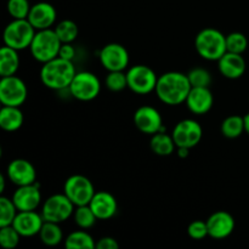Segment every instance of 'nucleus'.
Listing matches in <instances>:
<instances>
[{
  "mask_svg": "<svg viewBox=\"0 0 249 249\" xmlns=\"http://www.w3.org/2000/svg\"><path fill=\"white\" fill-rule=\"evenodd\" d=\"M134 124L143 134L153 135L160 131H165L163 119L158 109L152 106H141L134 113Z\"/></svg>",
  "mask_w": 249,
  "mask_h": 249,
  "instance_id": "nucleus-13",
  "label": "nucleus"
},
{
  "mask_svg": "<svg viewBox=\"0 0 249 249\" xmlns=\"http://www.w3.org/2000/svg\"><path fill=\"white\" fill-rule=\"evenodd\" d=\"M6 175L10 181L16 186H24L36 182V172L29 160L17 158L7 165Z\"/></svg>",
  "mask_w": 249,
  "mask_h": 249,
  "instance_id": "nucleus-15",
  "label": "nucleus"
},
{
  "mask_svg": "<svg viewBox=\"0 0 249 249\" xmlns=\"http://www.w3.org/2000/svg\"><path fill=\"white\" fill-rule=\"evenodd\" d=\"M61 45L62 43L53 29H41V31H36L33 41L29 46V50H31L32 56L38 62L45 63L57 57Z\"/></svg>",
  "mask_w": 249,
  "mask_h": 249,
  "instance_id": "nucleus-4",
  "label": "nucleus"
},
{
  "mask_svg": "<svg viewBox=\"0 0 249 249\" xmlns=\"http://www.w3.org/2000/svg\"><path fill=\"white\" fill-rule=\"evenodd\" d=\"M248 48V39L241 32H233L226 36V49L229 53H241L242 55Z\"/></svg>",
  "mask_w": 249,
  "mask_h": 249,
  "instance_id": "nucleus-31",
  "label": "nucleus"
},
{
  "mask_svg": "<svg viewBox=\"0 0 249 249\" xmlns=\"http://www.w3.org/2000/svg\"><path fill=\"white\" fill-rule=\"evenodd\" d=\"M43 224L44 219L41 213H38L36 211H27L17 213L12 226L18 231L22 237H33L39 235Z\"/></svg>",
  "mask_w": 249,
  "mask_h": 249,
  "instance_id": "nucleus-17",
  "label": "nucleus"
},
{
  "mask_svg": "<svg viewBox=\"0 0 249 249\" xmlns=\"http://www.w3.org/2000/svg\"><path fill=\"white\" fill-rule=\"evenodd\" d=\"M74 209L75 206L65 194H57L44 202L40 213L44 221L61 224L73 215Z\"/></svg>",
  "mask_w": 249,
  "mask_h": 249,
  "instance_id": "nucleus-6",
  "label": "nucleus"
},
{
  "mask_svg": "<svg viewBox=\"0 0 249 249\" xmlns=\"http://www.w3.org/2000/svg\"><path fill=\"white\" fill-rule=\"evenodd\" d=\"M56 17H57V12L55 7L49 2L40 1L32 5L27 19L31 22V24L36 31H41V29L51 28V26L55 24Z\"/></svg>",
  "mask_w": 249,
  "mask_h": 249,
  "instance_id": "nucleus-18",
  "label": "nucleus"
},
{
  "mask_svg": "<svg viewBox=\"0 0 249 249\" xmlns=\"http://www.w3.org/2000/svg\"><path fill=\"white\" fill-rule=\"evenodd\" d=\"M58 56L65 60L73 61L75 56V49L72 46V43H65L61 45L60 53H58Z\"/></svg>",
  "mask_w": 249,
  "mask_h": 249,
  "instance_id": "nucleus-38",
  "label": "nucleus"
},
{
  "mask_svg": "<svg viewBox=\"0 0 249 249\" xmlns=\"http://www.w3.org/2000/svg\"><path fill=\"white\" fill-rule=\"evenodd\" d=\"M221 134L228 139H236L246 133L245 118L241 116H230L221 123Z\"/></svg>",
  "mask_w": 249,
  "mask_h": 249,
  "instance_id": "nucleus-27",
  "label": "nucleus"
},
{
  "mask_svg": "<svg viewBox=\"0 0 249 249\" xmlns=\"http://www.w3.org/2000/svg\"><path fill=\"white\" fill-rule=\"evenodd\" d=\"M68 91L79 101H91L101 91L100 79L91 72H78L71 83Z\"/></svg>",
  "mask_w": 249,
  "mask_h": 249,
  "instance_id": "nucleus-7",
  "label": "nucleus"
},
{
  "mask_svg": "<svg viewBox=\"0 0 249 249\" xmlns=\"http://www.w3.org/2000/svg\"><path fill=\"white\" fill-rule=\"evenodd\" d=\"M106 87L108 88L111 91L118 92L125 89L128 87V78H126V73L124 71H113V72H108L106 79Z\"/></svg>",
  "mask_w": 249,
  "mask_h": 249,
  "instance_id": "nucleus-34",
  "label": "nucleus"
},
{
  "mask_svg": "<svg viewBox=\"0 0 249 249\" xmlns=\"http://www.w3.org/2000/svg\"><path fill=\"white\" fill-rule=\"evenodd\" d=\"M192 88H209L212 83V75L209 71L204 68H194L187 73Z\"/></svg>",
  "mask_w": 249,
  "mask_h": 249,
  "instance_id": "nucleus-35",
  "label": "nucleus"
},
{
  "mask_svg": "<svg viewBox=\"0 0 249 249\" xmlns=\"http://www.w3.org/2000/svg\"><path fill=\"white\" fill-rule=\"evenodd\" d=\"M28 96V89L21 78L15 75L1 77L0 80V102L2 106L21 107Z\"/></svg>",
  "mask_w": 249,
  "mask_h": 249,
  "instance_id": "nucleus-10",
  "label": "nucleus"
},
{
  "mask_svg": "<svg viewBox=\"0 0 249 249\" xmlns=\"http://www.w3.org/2000/svg\"><path fill=\"white\" fill-rule=\"evenodd\" d=\"M77 74L73 61L57 57L43 63L40 70V80L51 90L68 89L73 78Z\"/></svg>",
  "mask_w": 249,
  "mask_h": 249,
  "instance_id": "nucleus-2",
  "label": "nucleus"
},
{
  "mask_svg": "<svg viewBox=\"0 0 249 249\" xmlns=\"http://www.w3.org/2000/svg\"><path fill=\"white\" fill-rule=\"evenodd\" d=\"M19 68V56L17 50L4 45L0 50V75H15Z\"/></svg>",
  "mask_w": 249,
  "mask_h": 249,
  "instance_id": "nucleus-23",
  "label": "nucleus"
},
{
  "mask_svg": "<svg viewBox=\"0 0 249 249\" xmlns=\"http://www.w3.org/2000/svg\"><path fill=\"white\" fill-rule=\"evenodd\" d=\"M39 237H40L41 242L49 247L60 245L63 240V232L60 228V224L44 221L43 228L39 232Z\"/></svg>",
  "mask_w": 249,
  "mask_h": 249,
  "instance_id": "nucleus-25",
  "label": "nucleus"
},
{
  "mask_svg": "<svg viewBox=\"0 0 249 249\" xmlns=\"http://www.w3.org/2000/svg\"><path fill=\"white\" fill-rule=\"evenodd\" d=\"M73 218H74V223L80 229H84V230L92 228L95 225V223H96V220H99L97 216L95 215L94 212H92V209L90 208L89 204L75 207Z\"/></svg>",
  "mask_w": 249,
  "mask_h": 249,
  "instance_id": "nucleus-29",
  "label": "nucleus"
},
{
  "mask_svg": "<svg viewBox=\"0 0 249 249\" xmlns=\"http://www.w3.org/2000/svg\"><path fill=\"white\" fill-rule=\"evenodd\" d=\"M209 237L214 240H224L235 230V219L230 213L224 211L215 212L207 220Z\"/></svg>",
  "mask_w": 249,
  "mask_h": 249,
  "instance_id": "nucleus-16",
  "label": "nucleus"
},
{
  "mask_svg": "<svg viewBox=\"0 0 249 249\" xmlns=\"http://www.w3.org/2000/svg\"><path fill=\"white\" fill-rule=\"evenodd\" d=\"M12 201L18 212L36 211L41 203L40 185L34 182L24 186H17V190L12 196Z\"/></svg>",
  "mask_w": 249,
  "mask_h": 249,
  "instance_id": "nucleus-14",
  "label": "nucleus"
},
{
  "mask_svg": "<svg viewBox=\"0 0 249 249\" xmlns=\"http://www.w3.org/2000/svg\"><path fill=\"white\" fill-rule=\"evenodd\" d=\"M189 151L190 148H186V147H178V156H179L180 158H186L187 156H189Z\"/></svg>",
  "mask_w": 249,
  "mask_h": 249,
  "instance_id": "nucleus-39",
  "label": "nucleus"
},
{
  "mask_svg": "<svg viewBox=\"0 0 249 249\" xmlns=\"http://www.w3.org/2000/svg\"><path fill=\"white\" fill-rule=\"evenodd\" d=\"M36 29L27 18L14 19L4 29V44L15 50H24L29 48L33 41Z\"/></svg>",
  "mask_w": 249,
  "mask_h": 249,
  "instance_id": "nucleus-5",
  "label": "nucleus"
},
{
  "mask_svg": "<svg viewBox=\"0 0 249 249\" xmlns=\"http://www.w3.org/2000/svg\"><path fill=\"white\" fill-rule=\"evenodd\" d=\"M65 247L68 249H94L96 248V242L91 235L85 231H74L65 240Z\"/></svg>",
  "mask_w": 249,
  "mask_h": 249,
  "instance_id": "nucleus-26",
  "label": "nucleus"
},
{
  "mask_svg": "<svg viewBox=\"0 0 249 249\" xmlns=\"http://www.w3.org/2000/svg\"><path fill=\"white\" fill-rule=\"evenodd\" d=\"M63 194L73 202L75 207L87 206L95 195V189L90 179L84 175H72L63 185Z\"/></svg>",
  "mask_w": 249,
  "mask_h": 249,
  "instance_id": "nucleus-9",
  "label": "nucleus"
},
{
  "mask_svg": "<svg viewBox=\"0 0 249 249\" xmlns=\"http://www.w3.org/2000/svg\"><path fill=\"white\" fill-rule=\"evenodd\" d=\"M21 237L22 236L19 235L18 231L12 225L0 228V245L5 249L16 248L18 246Z\"/></svg>",
  "mask_w": 249,
  "mask_h": 249,
  "instance_id": "nucleus-33",
  "label": "nucleus"
},
{
  "mask_svg": "<svg viewBox=\"0 0 249 249\" xmlns=\"http://www.w3.org/2000/svg\"><path fill=\"white\" fill-rule=\"evenodd\" d=\"M172 136L177 147H186L191 150L201 142L203 129L195 119H182L175 125Z\"/></svg>",
  "mask_w": 249,
  "mask_h": 249,
  "instance_id": "nucleus-11",
  "label": "nucleus"
},
{
  "mask_svg": "<svg viewBox=\"0 0 249 249\" xmlns=\"http://www.w3.org/2000/svg\"><path fill=\"white\" fill-rule=\"evenodd\" d=\"M53 31L57 34L58 39L62 44L73 43L79 34V28H78L77 23L74 21H71V19H63V21L58 22Z\"/></svg>",
  "mask_w": 249,
  "mask_h": 249,
  "instance_id": "nucleus-28",
  "label": "nucleus"
},
{
  "mask_svg": "<svg viewBox=\"0 0 249 249\" xmlns=\"http://www.w3.org/2000/svg\"><path fill=\"white\" fill-rule=\"evenodd\" d=\"M219 72L229 79H238L246 72V60L241 53L226 51L218 60Z\"/></svg>",
  "mask_w": 249,
  "mask_h": 249,
  "instance_id": "nucleus-21",
  "label": "nucleus"
},
{
  "mask_svg": "<svg viewBox=\"0 0 249 249\" xmlns=\"http://www.w3.org/2000/svg\"><path fill=\"white\" fill-rule=\"evenodd\" d=\"M5 190V177L4 175H0V192H4Z\"/></svg>",
  "mask_w": 249,
  "mask_h": 249,
  "instance_id": "nucleus-41",
  "label": "nucleus"
},
{
  "mask_svg": "<svg viewBox=\"0 0 249 249\" xmlns=\"http://www.w3.org/2000/svg\"><path fill=\"white\" fill-rule=\"evenodd\" d=\"M89 206L99 220H108L113 218L118 211L117 199L114 198L113 195L107 191L95 192Z\"/></svg>",
  "mask_w": 249,
  "mask_h": 249,
  "instance_id": "nucleus-19",
  "label": "nucleus"
},
{
  "mask_svg": "<svg viewBox=\"0 0 249 249\" xmlns=\"http://www.w3.org/2000/svg\"><path fill=\"white\" fill-rule=\"evenodd\" d=\"M195 48L202 58L208 61H218L226 49V36L214 28H206L199 32L195 39Z\"/></svg>",
  "mask_w": 249,
  "mask_h": 249,
  "instance_id": "nucleus-3",
  "label": "nucleus"
},
{
  "mask_svg": "<svg viewBox=\"0 0 249 249\" xmlns=\"http://www.w3.org/2000/svg\"><path fill=\"white\" fill-rule=\"evenodd\" d=\"M185 102L192 113L202 116L212 109L214 97L209 88H191Z\"/></svg>",
  "mask_w": 249,
  "mask_h": 249,
  "instance_id": "nucleus-20",
  "label": "nucleus"
},
{
  "mask_svg": "<svg viewBox=\"0 0 249 249\" xmlns=\"http://www.w3.org/2000/svg\"><path fill=\"white\" fill-rule=\"evenodd\" d=\"M187 233H189L192 240H203V238H206L207 236H209L207 221H192L189 225V229H187Z\"/></svg>",
  "mask_w": 249,
  "mask_h": 249,
  "instance_id": "nucleus-36",
  "label": "nucleus"
},
{
  "mask_svg": "<svg viewBox=\"0 0 249 249\" xmlns=\"http://www.w3.org/2000/svg\"><path fill=\"white\" fill-rule=\"evenodd\" d=\"M150 146L155 155L162 156V157L170 156L175 151V147H177L173 136L165 134V131L153 134L152 138H151Z\"/></svg>",
  "mask_w": 249,
  "mask_h": 249,
  "instance_id": "nucleus-24",
  "label": "nucleus"
},
{
  "mask_svg": "<svg viewBox=\"0 0 249 249\" xmlns=\"http://www.w3.org/2000/svg\"><path fill=\"white\" fill-rule=\"evenodd\" d=\"M31 7L28 0H7V12L14 19L27 18Z\"/></svg>",
  "mask_w": 249,
  "mask_h": 249,
  "instance_id": "nucleus-32",
  "label": "nucleus"
},
{
  "mask_svg": "<svg viewBox=\"0 0 249 249\" xmlns=\"http://www.w3.org/2000/svg\"><path fill=\"white\" fill-rule=\"evenodd\" d=\"M128 88L138 95H147L155 91L158 77L155 71L145 65L133 66L126 72Z\"/></svg>",
  "mask_w": 249,
  "mask_h": 249,
  "instance_id": "nucleus-8",
  "label": "nucleus"
},
{
  "mask_svg": "<svg viewBox=\"0 0 249 249\" xmlns=\"http://www.w3.org/2000/svg\"><path fill=\"white\" fill-rule=\"evenodd\" d=\"M100 62L108 72L125 71L129 65V53L123 45L118 43H109L100 51Z\"/></svg>",
  "mask_w": 249,
  "mask_h": 249,
  "instance_id": "nucleus-12",
  "label": "nucleus"
},
{
  "mask_svg": "<svg viewBox=\"0 0 249 249\" xmlns=\"http://www.w3.org/2000/svg\"><path fill=\"white\" fill-rule=\"evenodd\" d=\"M97 249H118L119 245L113 237H102L96 242Z\"/></svg>",
  "mask_w": 249,
  "mask_h": 249,
  "instance_id": "nucleus-37",
  "label": "nucleus"
},
{
  "mask_svg": "<svg viewBox=\"0 0 249 249\" xmlns=\"http://www.w3.org/2000/svg\"><path fill=\"white\" fill-rule=\"evenodd\" d=\"M191 88L187 74L181 72H167L158 77L155 91L163 104L178 106L186 101Z\"/></svg>",
  "mask_w": 249,
  "mask_h": 249,
  "instance_id": "nucleus-1",
  "label": "nucleus"
},
{
  "mask_svg": "<svg viewBox=\"0 0 249 249\" xmlns=\"http://www.w3.org/2000/svg\"><path fill=\"white\" fill-rule=\"evenodd\" d=\"M23 113L16 106H2L0 109V128L5 131H16L23 125Z\"/></svg>",
  "mask_w": 249,
  "mask_h": 249,
  "instance_id": "nucleus-22",
  "label": "nucleus"
},
{
  "mask_svg": "<svg viewBox=\"0 0 249 249\" xmlns=\"http://www.w3.org/2000/svg\"><path fill=\"white\" fill-rule=\"evenodd\" d=\"M243 118H245V130L249 135V112L245 117H243Z\"/></svg>",
  "mask_w": 249,
  "mask_h": 249,
  "instance_id": "nucleus-40",
  "label": "nucleus"
},
{
  "mask_svg": "<svg viewBox=\"0 0 249 249\" xmlns=\"http://www.w3.org/2000/svg\"><path fill=\"white\" fill-rule=\"evenodd\" d=\"M17 213L18 209L15 206L12 198L10 199L5 196H0V228L12 225Z\"/></svg>",
  "mask_w": 249,
  "mask_h": 249,
  "instance_id": "nucleus-30",
  "label": "nucleus"
}]
</instances>
